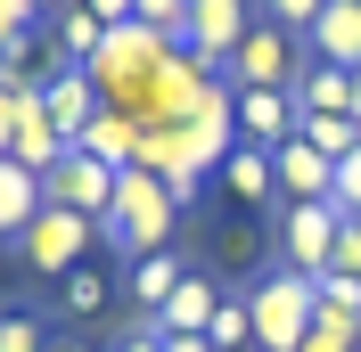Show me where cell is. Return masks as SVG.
<instances>
[{
  "label": "cell",
  "mask_w": 361,
  "mask_h": 352,
  "mask_svg": "<svg viewBox=\"0 0 361 352\" xmlns=\"http://www.w3.org/2000/svg\"><path fill=\"white\" fill-rule=\"evenodd\" d=\"M247 320H255V352H304V336L320 320V287L279 263L247 287Z\"/></svg>",
  "instance_id": "cell-2"
},
{
  "label": "cell",
  "mask_w": 361,
  "mask_h": 352,
  "mask_svg": "<svg viewBox=\"0 0 361 352\" xmlns=\"http://www.w3.org/2000/svg\"><path fill=\"white\" fill-rule=\"evenodd\" d=\"M205 344H214V352H238V344H255L247 295H238V303H230V295H222V311H214V328H205Z\"/></svg>",
  "instance_id": "cell-22"
},
{
  "label": "cell",
  "mask_w": 361,
  "mask_h": 352,
  "mask_svg": "<svg viewBox=\"0 0 361 352\" xmlns=\"http://www.w3.org/2000/svg\"><path fill=\"white\" fill-rule=\"evenodd\" d=\"M132 17H140V25H148V33H164V42H173V49H180V25H189V0H140Z\"/></svg>",
  "instance_id": "cell-24"
},
{
  "label": "cell",
  "mask_w": 361,
  "mask_h": 352,
  "mask_svg": "<svg viewBox=\"0 0 361 352\" xmlns=\"http://www.w3.org/2000/svg\"><path fill=\"white\" fill-rule=\"evenodd\" d=\"M345 115H353V123H361V74H353V107H345Z\"/></svg>",
  "instance_id": "cell-34"
},
{
  "label": "cell",
  "mask_w": 361,
  "mask_h": 352,
  "mask_svg": "<svg viewBox=\"0 0 361 352\" xmlns=\"http://www.w3.org/2000/svg\"><path fill=\"white\" fill-rule=\"evenodd\" d=\"M58 8H66V0H33V17H58Z\"/></svg>",
  "instance_id": "cell-33"
},
{
  "label": "cell",
  "mask_w": 361,
  "mask_h": 352,
  "mask_svg": "<svg viewBox=\"0 0 361 352\" xmlns=\"http://www.w3.org/2000/svg\"><path fill=\"white\" fill-rule=\"evenodd\" d=\"M295 139H304V148H320L329 164H345V156L361 148V123H353V115H304V123H295Z\"/></svg>",
  "instance_id": "cell-19"
},
{
  "label": "cell",
  "mask_w": 361,
  "mask_h": 352,
  "mask_svg": "<svg viewBox=\"0 0 361 352\" xmlns=\"http://www.w3.org/2000/svg\"><path fill=\"white\" fill-rule=\"evenodd\" d=\"M49 352H90V344H82V336H58V344H49Z\"/></svg>",
  "instance_id": "cell-32"
},
{
  "label": "cell",
  "mask_w": 361,
  "mask_h": 352,
  "mask_svg": "<svg viewBox=\"0 0 361 352\" xmlns=\"http://www.w3.org/2000/svg\"><path fill=\"white\" fill-rule=\"evenodd\" d=\"M295 66H304V42H295V33H279L271 17H255V25H247V42L230 49L222 82H230V90H288Z\"/></svg>",
  "instance_id": "cell-3"
},
{
  "label": "cell",
  "mask_w": 361,
  "mask_h": 352,
  "mask_svg": "<svg viewBox=\"0 0 361 352\" xmlns=\"http://www.w3.org/2000/svg\"><path fill=\"white\" fill-rule=\"evenodd\" d=\"M99 107H107V99H99V82H90L82 66H58V74L42 82V115H49L66 139H82V123H90Z\"/></svg>",
  "instance_id": "cell-11"
},
{
  "label": "cell",
  "mask_w": 361,
  "mask_h": 352,
  "mask_svg": "<svg viewBox=\"0 0 361 352\" xmlns=\"http://www.w3.org/2000/svg\"><path fill=\"white\" fill-rule=\"evenodd\" d=\"M304 58H329V66L361 74V0H329L320 25L304 33Z\"/></svg>",
  "instance_id": "cell-9"
},
{
  "label": "cell",
  "mask_w": 361,
  "mask_h": 352,
  "mask_svg": "<svg viewBox=\"0 0 361 352\" xmlns=\"http://www.w3.org/2000/svg\"><path fill=\"white\" fill-rule=\"evenodd\" d=\"M99 303H107V270H99V263H82V270L58 279V311H66V320H90Z\"/></svg>",
  "instance_id": "cell-20"
},
{
  "label": "cell",
  "mask_w": 361,
  "mask_h": 352,
  "mask_svg": "<svg viewBox=\"0 0 361 352\" xmlns=\"http://www.w3.org/2000/svg\"><path fill=\"white\" fill-rule=\"evenodd\" d=\"M304 352H361V328H345V320H329V311H320L312 336H304Z\"/></svg>",
  "instance_id": "cell-25"
},
{
  "label": "cell",
  "mask_w": 361,
  "mask_h": 352,
  "mask_svg": "<svg viewBox=\"0 0 361 352\" xmlns=\"http://www.w3.org/2000/svg\"><path fill=\"white\" fill-rule=\"evenodd\" d=\"M337 205L312 197V205H279V263L304 270V279H320L329 270V254H337Z\"/></svg>",
  "instance_id": "cell-6"
},
{
  "label": "cell",
  "mask_w": 361,
  "mask_h": 352,
  "mask_svg": "<svg viewBox=\"0 0 361 352\" xmlns=\"http://www.w3.org/2000/svg\"><path fill=\"white\" fill-rule=\"evenodd\" d=\"M320 8H329V0H255V17H271L279 33H295V42L320 25Z\"/></svg>",
  "instance_id": "cell-23"
},
{
  "label": "cell",
  "mask_w": 361,
  "mask_h": 352,
  "mask_svg": "<svg viewBox=\"0 0 361 352\" xmlns=\"http://www.w3.org/2000/svg\"><path fill=\"white\" fill-rule=\"evenodd\" d=\"M329 205H337V213H361V148L337 164V189H329Z\"/></svg>",
  "instance_id": "cell-28"
},
{
  "label": "cell",
  "mask_w": 361,
  "mask_h": 352,
  "mask_svg": "<svg viewBox=\"0 0 361 352\" xmlns=\"http://www.w3.org/2000/svg\"><path fill=\"white\" fill-rule=\"evenodd\" d=\"M140 132H148V123H140L132 107H99V115L82 123V139H74V148L99 156L107 172H123V164H140Z\"/></svg>",
  "instance_id": "cell-10"
},
{
  "label": "cell",
  "mask_w": 361,
  "mask_h": 352,
  "mask_svg": "<svg viewBox=\"0 0 361 352\" xmlns=\"http://www.w3.org/2000/svg\"><path fill=\"white\" fill-rule=\"evenodd\" d=\"M173 221H180V205L164 197V180L148 172V164H123V172H115V205H107V221H99V238H107V254L140 263V254H164Z\"/></svg>",
  "instance_id": "cell-1"
},
{
  "label": "cell",
  "mask_w": 361,
  "mask_h": 352,
  "mask_svg": "<svg viewBox=\"0 0 361 352\" xmlns=\"http://www.w3.org/2000/svg\"><path fill=\"white\" fill-rule=\"evenodd\" d=\"M320 311L329 320H345V328H361V279H345V270H320Z\"/></svg>",
  "instance_id": "cell-21"
},
{
  "label": "cell",
  "mask_w": 361,
  "mask_h": 352,
  "mask_svg": "<svg viewBox=\"0 0 361 352\" xmlns=\"http://www.w3.org/2000/svg\"><path fill=\"white\" fill-rule=\"evenodd\" d=\"M90 238H99V221L66 213V205H42V213H33V230H25L17 246H25V263L42 270V279H66V270H82Z\"/></svg>",
  "instance_id": "cell-5"
},
{
  "label": "cell",
  "mask_w": 361,
  "mask_h": 352,
  "mask_svg": "<svg viewBox=\"0 0 361 352\" xmlns=\"http://www.w3.org/2000/svg\"><path fill=\"white\" fill-rule=\"evenodd\" d=\"M82 8H90L99 25H132V8H140V0H82Z\"/></svg>",
  "instance_id": "cell-29"
},
{
  "label": "cell",
  "mask_w": 361,
  "mask_h": 352,
  "mask_svg": "<svg viewBox=\"0 0 361 352\" xmlns=\"http://www.w3.org/2000/svg\"><path fill=\"white\" fill-rule=\"evenodd\" d=\"M42 205H49L42 197V172H25L17 156H0V238H25Z\"/></svg>",
  "instance_id": "cell-16"
},
{
  "label": "cell",
  "mask_w": 361,
  "mask_h": 352,
  "mask_svg": "<svg viewBox=\"0 0 361 352\" xmlns=\"http://www.w3.org/2000/svg\"><path fill=\"white\" fill-rule=\"evenodd\" d=\"M42 197H49V205H66V213H82V221H107V205H115V172L99 164V156L66 148V156L42 172Z\"/></svg>",
  "instance_id": "cell-7"
},
{
  "label": "cell",
  "mask_w": 361,
  "mask_h": 352,
  "mask_svg": "<svg viewBox=\"0 0 361 352\" xmlns=\"http://www.w3.org/2000/svg\"><path fill=\"white\" fill-rule=\"evenodd\" d=\"M140 328H148V320H140ZM148 336H157V352H214L205 336H164V328H148Z\"/></svg>",
  "instance_id": "cell-30"
},
{
  "label": "cell",
  "mask_w": 361,
  "mask_h": 352,
  "mask_svg": "<svg viewBox=\"0 0 361 352\" xmlns=\"http://www.w3.org/2000/svg\"><path fill=\"white\" fill-rule=\"evenodd\" d=\"M230 123L247 148H288L295 139V99L288 90H230Z\"/></svg>",
  "instance_id": "cell-8"
},
{
  "label": "cell",
  "mask_w": 361,
  "mask_h": 352,
  "mask_svg": "<svg viewBox=\"0 0 361 352\" xmlns=\"http://www.w3.org/2000/svg\"><path fill=\"white\" fill-rule=\"evenodd\" d=\"M271 172H279V197H288V205H312V197H329V189H337V164H329L320 148H304V139L271 148Z\"/></svg>",
  "instance_id": "cell-12"
},
{
  "label": "cell",
  "mask_w": 361,
  "mask_h": 352,
  "mask_svg": "<svg viewBox=\"0 0 361 352\" xmlns=\"http://www.w3.org/2000/svg\"><path fill=\"white\" fill-rule=\"evenodd\" d=\"M214 311H222V287L205 279V270H189V279L173 287V303H164L148 328H164V336H205V328H214Z\"/></svg>",
  "instance_id": "cell-14"
},
{
  "label": "cell",
  "mask_w": 361,
  "mask_h": 352,
  "mask_svg": "<svg viewBox=\"0 0 361 352\" xmlns=\"http://www.w3.org/2000/svg\"><path fill=\"white\" fill-rule=\"evenodd\" d=\"M115 352H157V336H148V328H132V336H123Z\"/></svg>",
  "instance_id": "cell-31"
},
{
  "label": "cell",
  "mask_w": 361,
  "mask_h": 352,
  "mask_svg": "<svg viewBox=\"0 0 361 352\" xmlns=\"http://www.w3.org/2000/svg\"><path fill=\"white\" fill-rule=\"evenodd\" d=\"M247 25H255V0H189V25H180V58L205 74H222L230 66V49L247 42Z\"/></svg>",
  "instance_id": "cell-4"
},
{
  "label": "cell",
  "mask_w": 361,
  "mask_h": 352,
  "mask_svg": "<svg viewBox=\"0 0 361 352\" xmlns=\"http://www.w3.org/2000/svg\"><path fill=\"white\" fill-rule=\"evenodd\" d=\"M288 99H295V123H304V115H345L353 107V74L329 66V58H304L295 82H288Z\"/></svg>",
  "instance_id": "cell-13"
},
{
  "label": "cell",
  "mask_w": 361,
  "mask_h": 352,
  "mask_svg": "<svg viewBox=\"0 0 361 352\" xmlns=\"http://www.w3.org/2000/svg\"><path fill=\"white\" fill-rule=\"evenodd\" d=\"M214 180H222V189H230L238 205H271V197H279V172H271V148H247V139H238V148L222 156V172H214Z\"/></svg>",
  "instance_id": "cell-15"
},
{
  "label": "cell",
  "mask_w": 361,
  "mask_h": 352,
  "mask_svg": "<svg viewBox=\"0 0 361 352\" xmlns=\"http://www.w3.org/2000/svg\"><path fill=\"white\" fill-rule=\"evenodd\" d=\"M0 352H49V344H42V320H25V311H0Z\"/></svg>",
  "instance_id": "cell-26"
},
{
  "label": "cell",
  "mask_w": 361,
  "mask_h": 352,
  "mask_svg": "<svg viewBox=\"0 0 361 352\" xmlns=\"http://www.w3.org/2000/svg\"><path fill=\"white\" fill-rule=\"evenodd\" d=\"M180 279H189V263H180L173 246H164V254H140V263H132V279H123V287H132V303L148 311V320H157V311L173 303V287H180Z\"/></svg>",
  "instance_id": "cell-17"
},
{
  "label": "cell",
  "mask_w": 361,
  "mask_h": 352,
  "mask_svg": "<svg viewBox=\"0 0 361 352\" xmlns=\"http://www.w3.org/2000/svg\"><path fill=\"white\" fill-rule=\"evenodd\" d=\"M329 270L361 279V213H345V221H337V254H329Z\"/></svg>",
  "instance_id": "cell-27"
},
{
  "label": "cell",
  "mask_w": 361,
  "mask_h": 352,
  "mask_svg": "<svg viewBox=\"0 0 361 352\" xmlns=\"http://www.w3.org/2000/svg\"><path fill=\"white\" fill-rule=\"evenodd\" d=\"M66 148H74V139L58 132V123H49V115H42V99H33V115H25V123H17V148H8V156H17L25 172H49V164H58V156H66Z\"/></svg>",
  "instance_id": "cell-18"
}]
</instances>
